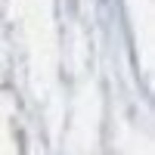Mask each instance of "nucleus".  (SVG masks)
Wrapping results in <instances>:
<instances>
[]
</instances>
